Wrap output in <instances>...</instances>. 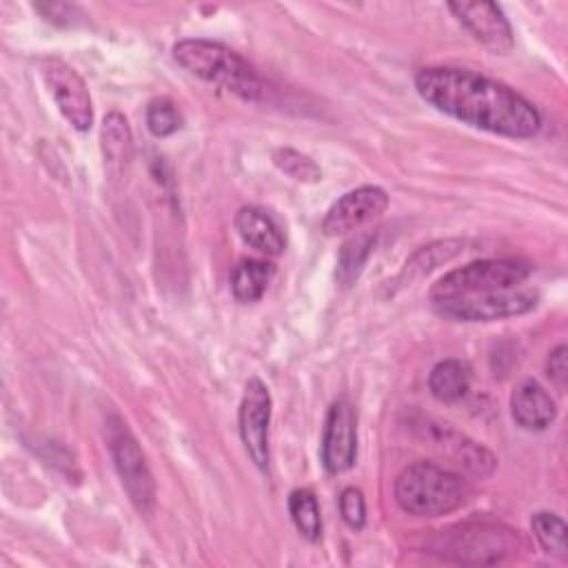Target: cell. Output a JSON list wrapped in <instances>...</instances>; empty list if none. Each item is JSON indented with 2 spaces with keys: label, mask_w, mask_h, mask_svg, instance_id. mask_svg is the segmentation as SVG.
Masks as SVG:
<instances>
[{
  "label": "cell",
  "mask_w": 568,
  "mask_h": 568,
  "mask_svg": "<svg viewBox=\"0 0 568 568\" xmlns=\"http://www.w3.org/2000/svg\"><path fill=\"white\" fill-rule=\"evenodd\" d=\"M415 89L437 111L497 135L526 140L537 135V106L504 82L457 67H426L415 75Z\"/></svg>",
  "instance_id": "1"
},
{
  "label": "cell",
  "mask_w": 568,
  "mask_h": 568,
  "mask_svg": "<svg viewBox=\"0 0 568 568\" xmlns=\"http://www.w3.org/2000/svg\"><path fill=\"white\" fill-rule=\"evenodd\" d=\"M397 506L415 517H442L462 508L470 497L468 481L439 464L413 462L395 479Z\"/></svg>",
  "instance_id": "2"
},
{
  "label": "cell",
  "mask_w": 568,
  "mask_h": 568,
  "mask_svg": "<svg viewBox=\"0 0 568 568\" xmlns=\"http://www.w3.org/2000/svg\"><path fill=\"white\" fill-rule=\"evenodd\" d=\"M173 58L189 73L213 82L242 100H260L264 93V82L255 69L222 42L204 38L180 40L173 47Z\"/></svg>",
  "instance_id": "3"
},
{
  "label": "cell",
  "mask_w": 568,
  "mask_h": 568,
  "mask_svg": "<svg viewBox=\"0 0 568 568\" xmlns=\"http://www.w3.org/2000/svg\"><path fill=\"white\" fill-rule=\"evenodd\" d=\"M530 273H532V266L526 260H517V257L477 260L442 275L430 288V300L444 302V300L464 297L473 293L515 288L521 282H526Z\"/></svg>",
  "instance_id": "4"
},
{
  "label": "cell",
  "mask_w": 568,
  "mask_h": 568,
  "mask_svg": "<svg viewBox=\"0 0 568 568\" xmlns=\"http://www.w3.org/2000/svg\"><path fill=\"white\" fill-rule=\"evenodd\" d=\"M109 448L113 466L131 504L142 515L151 513V508L155 506V481L138 439L120 419H115V424H111L109 428Z\"/></svg>",
  "instance_id": "5"
},
{
  "label": "cell",
  "mask_w": 568,
  "mask_h": 568,
  "mask_svg": "<svg viewBox=\"0 0 568 568\" xmlns=\"http://www.w3.org/2000/svg\"><path fill=\"white\" fill-rule=\"evenodd\" d=\"M537 293L528 288H499L435 302L439 315L455 322H493L515 317L537 306Z\"/></svg>",
  "instance_id": "6"
},
{
  "label": "cell",
  "mask_w": 568,
  "mask_h": 568,
  "mask_svg": "<svg viewBox=\"0 0 568 568\" xmlns=\"http://www.w3.org/2000/svg\"><path fill=\"white\" fill-rule=\"evenodd\" d=\"M515 548L517 535H513V530L493 524H468L446 535L435 552L457 564H495Z\"/></svg>",
  "instance_id": "7"
},
{
  "label": "cell",
  "mask_w": 568,
  "mask_h": 568,
  "mask_svg": "<svg viewBox=\"0 0 568 568\" xmlns=\"http://www.w3.org/2000/svg\"><path fill=\"white\" fill-rule=\"evenodd\" d=\"M42 80L58 104L62 118L78 131H87L93 122V106L91 95L84 80L78 75L73 67H69L60 58H42L38 62Z\"/></svg>",
  "instance_id": "8"
},
{
  "label": "cell",
  "mask_w": 568,
  "mask_h": 568,
  "mask_svg": "<svg viewBox=\"0 0 568 568\" xmlns=\"http://www.w3.org/2000/svg\"><path fill=\"white\" fill-rule=\"evenodd\" d=\"M268 424H271V393L266 384L251 377L244 386V395L237 410V428L251 462L260 468H268Z\"/></svg>",
  "instance_id": "9"
},
{
  "label": "cell",
  "mask_w": 568,
  "mask_h": 568,
  "mask_svg": "<svg viewBox=\"0 0 568 568\" xmlns=\"http://www.w3.org/2000/svg\"><path fill=\"white\" fill-rule=\"evenodd\" d=\"M357 417L346 397H337L324 419L322 430V464L326 473L339 475L355 462L357 450Z\"/></svg>",
  "instance_id": "10"
},
{
  "label": "cell",
  "mask_w": 568,
  "mask_h": 568,
  "mask_svg": "<svg viewBox=\"0 0 568 568\" xmlns=\"http://www.w3.org/2000/svg\"><path fill=\"white\" fill-rule=\"evenodd\" d=\"M388 206V195L379 186H359L344 193L333 206L326 211L322 220V231L326 235L351 233L366 222L379 217Z\"/></svg>",
  "instance_id": "11"
},
{
  "label": "cell",
  "mask_w": 568,
  "mask_h": 568,
  "mask_svg": "<svg viewBox=\"0 0 568 568\" xmlns=\"http://www.w3.org/2000/svg\"><path fill=\"white\" fill-rule=\"evenodd\" d=\"M448 9L493 53L506 55L513 51L510 22L495 2H448Z\"/></svg>",
  "instance_id": "12"
},
{
  "label": "cell",
  "mask_w": 568,
  "mask_h": 568,
  "mask_svg": "<svg viewBox=\"0 0 568 568\" xmlns=\"http://www.w3.org/2000/svg\"><path fill=\"white\" fill-rule=\"evenodd\" d=\"M510 413L515 424L524 430H546L557 417V406L539 382L521 379L513 388Z\"/></svg>",
  "instance_id": "13"
},
{
  "label": "cell",
  "mask_w": 568,
  "mask_h": 568,
  "mask_svg": "<svg viewBox=\"0 0 568 568\" xmlns=\"http://www.w3.org/2000/svg\"><path fill=\"white\" fill-rule=\"evenodd\" d=\"M428 439L433 444H437L457 466H462L464 470L477 475V477H486L493 473L495 468V457L493 453H488L484 446H479L477 442L464 437L462 433L453 430L450 426H428Z\"/></svg>",
  "instance_id": "14"
},
{
  "label": "cell",
  "mask_w": 568,
  "mask_h": 568,
  "mask_svg": "<svg viewBox=\"0 0 568 568\" xmlns=\"http://www.w3.org/2000/svg\"><path fill=\"white\" fill-rule=\"evenodd\" d=\"M235 229L244 244L264 255L273 257L284 251V235L277 222L260 206H242L235 213Z\"/></svg>",
  "instance_id": "15"
},
{
  "label": "cell",
  "mask_w": 568,
  "mask_h": 568,
  "mask_svg": "<svg viewBox=\"0 0 568 568\" xmlns=\"http://www.w3.org/2000/svg\"><path fill=\"white\" fill-rule=\"evenodd\" d=\"M100 146L106 173L113 180L120 178L133 158V135L122 113L111 111L104 115L100 129Z\"/></svg>",
  "instance_id": "16"
},
{
  "label": "cell",
  "mask_w": 568,
  "mask_h": 568,
  "mask_svg": "<svg viewBox=\"0 0 568 568\" xmlns=\"http://www.w3.org/2000/svg\"><path fill=\"white\" fill-rule=\"evenodd\" d=\"M428 388L437 402L455 404L464 399L470 388V371L459 359H442L428 375Z\"/></svg>",
  "instance_id": "17"
},
{
  "label": "cell",
  "mask_w": 568,
  "mask_h": 568,
  "mask_svg": "<svg viewBox=\"0 0 568 568\" xmlns=\"http://www.w3.org/2000/svg\"><path fill=\"white\" fill-rule=\"evenodd\" d=\"M273 273H275L273 264H268L264 260H253V257L240 260L231 271L233 297L244 304L257 302L264 295Z\"/></svg>",
  "instance_id": "18"
},
{
  "label": "cell",
  "mask_w": 568,
  "mask_h": 568,
  "mask_svg": "<svg viewBox=\"0 0 568 568\" xmlns=\"http://www.w3.org/2000/svg\"><path fill=\"white\" fill-rule=\"evenodd\" d=\"M288 513L302 537L317 541L322 537V515L315 495L306 488H295L288 495Z\"/></svg>",
  "instance_id": "19"
},
{
  "label": "cell",
  "mask_w": 568,
  "mask_h": 568,
  "mask_svg": "<svg viewBox=\"0 0 568 568\" xmlns=\"http://www.w3.org/2000/svg\"><path fill=\"white\" fill-rule=\"evenodd\" d=\"M375 244V233L364 231L353 235L351 240H346L339 248L337 255V280L348 286L353 280H357V275L362 273V266L366 264L371 248Z\"/></svg>",
  "instance_id": "20"
},
{
  "label": "cell",
  "mask_w": 568,
  "mask_h": 568,
  "mask_svg": "<svg viewBox=\"0 0 568 568\" xmlns=\"http://www.w3.org/2000/svg\"><path fill=\"white\" fill-rule=\"evenodd\" d=\"M530 526H532L535 539L548 555H552L557 559L568 557V541H566L568 528L559 515L548 513V510L535 513L530 519Z\"/></svg>",
  "instance_id": "21"
},
{
  "label": "cell",
  "mask_w": 568,
  "mask_h": 568,
  "mask_svg": "<svg viewBox=\"0 0 568 568\" xmlns=\"http://www.w3.org/2000/svg\"><path fill=\"white\" fill-rule=\"evenodd\" d=\"M273 162L280 171L291 175L297 182H320L322 180V169L304 153L295 149H277L273 153Z\"/></svg>",
  "instance_id": "22"
},
{
  "label": "cell",
  "mask_w": 568,
  "mask_h": 568,
  "mask_svg": "<svg viewBox=\"0 0 568 568\" xmlns=\"http://www.w3.org/2000/svg\"><path fill=\"white\" fill-rule=\"evenodd\" d=\"M146 126L155 138H166L182 126V115L171 100L158 98L146 106Z\"/></svg>",
  "instance_id": "23"
},
{
  "label": "cell",
  "mask_w": 568,
  "mask_h": 568,
  "mask_svg": "<svg viewBox=\"0 0 568 568\" xmlns=\"http://www.w3.org/2000/svg\"><path fill=\"white\" fill-rule=\"evenodd\" d=\"M339 513H342V519L353 528V530H359L366 521V501H364V495L359 488H344L342 495H339Z\"/></svg>",
  "instance_id": "24"
},
{
  "label": "cell",
  "mask_w": 568,
  "mask_h": 568,
  "mask_svg": "<svg viewBox=\"0 0 568 568\" xmlns=\"http://www.w3.org/2000/svg\"><path fill=\"white\" fill-rule=\"evenodd\" d=\"M546 375L557 386L559 393L566 390V384H568V348H566V344H559L557 348H552L548 353Z\"/></svg>",
  "instance_id": "25"
},
{
  "label": "cell",
  "mask_w": 568,
  "mask_h": 568,
  "mask_svg": "<svg viewBox=\"0 0 568 568\" xmlns=\"http://www.w3.org/2000/svg\"><path fill=\"white\" fill-rule=\"evenodd\" d=\"M33 9L42 18H47L49 22H55V24H71L73 13H80V9L69 2H38V4H33Z\"/></svg>",
  "instance_id": "26"
}]
</instances>
